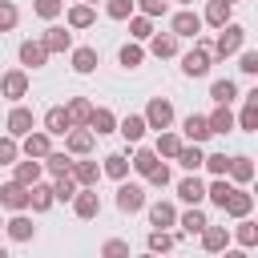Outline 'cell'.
<instances>
[{"label": "cell", "mask_w": 258, "mask_h": 258, "mask_svg": "<svg viewBox=\"0 0 258 258\" xmlns=\"http://www.w3.org/2000/svg\"><path fill=\"white\" fill-rule=\"evenodd\" d=\"M242 44H246V28L234 24V20H226V24L218 28V40L210 44V52H214V60H226V56H234Z\"/></svg>", "instance_id": "6da1fadb"}, {"label": "cell", "mask_w": 258, "mask_h": 258, "mask_svg": "<svg viewBox=\"0 0 258 258\" xmlns=\"http://www.w3.org/2000/svg\"><path fill=\"white\" fill-rule=\"evenodd\" d=\"M210 64H214L210 40H198V36H194V48H189V52H181V73L198 81V77H206V73H210Z\"/></svg>", "instance_id": "7a4b0ae2"}, {"label": "cell", "mask_w": 258, "mask_h": 258, "mask_svg": "<svg viewBox=\"0 0 258 258\" xmlns=\"http://www.w3.org/2000/svg\"><path fill=\"white\" fill-rule=\"evenodd\" d=\"M145 202H149V198H145V185H141V181H129V177L117 181V210H121V214H141Z\"/></svg>", "instance_id": "3957f363"}, {"label": "cell", "mask_w": 258, "mask_h": 258, "mask_svg": "<svg viewBox=\"0 0 258 258\" xmlns=\"http://www.w3.org/2000/svg\"><path fill=\"white\" fill-rule=\"evenodd\" d=\"M73 214L81 218V222H93V218H101V194H97V185H81L77 194H73Z\"/></svg>", "instance_id": "277c9868"}, {"label": "cell", "mask_w": 258, "mask_h": 258, "mask_svg": "<svg viewBox=\"0 0 258 258\" xmlns=\"http://www.w3.org/2000/svg\"><path fill=\"white\" fill-rule=\"evenodd\" d=\"M169 32H173L177 40H194V36L202 32V12H194V8H177V12L169 16Z\"/></svg>", "instance_id": "5b68a950"}, {"label": "cell", "mask_w": 258, "mask_h": 258, "mask_svg": "<svg viewBox=\"0 0 258 258\" xmlns=\"http://www.w3.org/2000/svg\"><path fill=\"white\" fill-rule=\"evenodd\" d=\"M0 97L4 101H24L28 97V69H8L4 77H0Z\"/></svg>", "instance_id": "8992f818"}, {"label": "cell", "mask_w": 258, "mask_h": 258, "mask_svg": "<svg viewBox=\"0 0 258 258\" xmlns=\"http://www.w3.org/2000/svg\"><path fill=\"white\" fill-rule=\"evenodd\" d=\"M145 125L149 129H169L173 125V101L169 97H149V105H145Z\"/></svg>", "instance_id": "52a82bcc"}, {"label": "cell", "mask_w": 258, "mask_h": 258, "mask_svg": "<svg viewBox=\"0 0 258 258\" xmlns=\"http://www.w3.org/2000/svg\"><path fill=\"white\" fill-rule=\"evenodd\" d=\"M64 149H69L73 157H89V153L97 149V133H93L89 125H73V129L64 133Z\"/></svg>", "instance_id": "ba28073f"}, {"label": "cell", "mask_w": 258, "mask_h": 258, "mask_svg": "<svg viewBox=\"0 0 258 258\" xmlns=\"http://www.w3.org/2000/svg\"><path fill=\"white\" fill-rule=\"evenodd\" d=\"M28 129H36V113H32L28 105H20V101H16V105L8 109V121H4V133H12V137L20 141V137H24Z\"/></svg>", "instance_id": "9c48e42d"}, {"label": "cell", "mask_w": 258, "mask_h": 258, "mask_svg": "<svg viewBox=\"0 0 258 258\" xmlns=\"http://www.w3.org/2000/svg\"><path fill=\"white\" fill-rule=\"evenodd\" d=\"M60 16H64V24H69L73 32H85V28H93V24H97V8H93V4H85V0L69 4Z\"/></svg>", "instance_id": "30bf717a"}, {"label": "cell", "mask_w": 258, "mask_h": 258, "mask_svg": "<svg viewBox=\"0 0 258 258\" xmlns=\"http://www.w3.org/2000/svg\"><path fill=\"white\" fill-rule=\"evenodd\" d=\"M145 214H149V226H153V230H169V226H177V206L165 202V198L145 202Z\"/></svg>", "instance_id": "8fae6325"}, {"label": "cell", "mask_w": 258, "mask_h": 258, "mask_svg": "<svg viewBox=\"0 0 258 258\" xmlns=\"http://www.w3.org/2000/svg\"><path fill=\"white\" fill-rule=\"evenodd\" d=\"M16 56H20V64H24V69H44L52 52H48V48H44V40L36 36V40H20Z\"/></svg>", "instance_id": "7c38bea8"}, {"label": "cell", "mask_w": 258, "mask_h": 258, "mask_svg": "<svg viewBox=\"0 0 258 258\" xmlns=\"http://www.w3.org/2000/svg\"><path fill=\"white\" fill-rule=\"evenodd\" d=\"M222 214H226V218H246V214H254V194H250L246 185H234L230 198H226V206H222Z\"/></svg>", "instance_id": "4fadbf2b"}, {"label": "cell", "mask_w": 258, "mask_h": 258, "mask_svg": "<svg viewBox=\"0 0 258 258\" xmlns=\"http://www.w3.org/2000/svg\"><path fill=\"white\" fill-rule=\"evenodd\" d=\"M0 210L16 214V210H28V185H20L16 177L0 185Z\"/></svg>", "instance_id": "5bb4252c"}, {"label": "cell", "mask_w": 258, "mask_h": 258, "mask_svg": "<svg viewBox=\"0 0 258 258\" xmlns=\"http://www.w3.org/2000/svg\"><path fill=\"white\" fill-rule=\"evenodd\" d=\"M198 238H202V250H206V254H226V246H230V226H210V222H206Z\"/></svg>", "instance_id": "9a60e30c"}, {"label": "cell", "mask_w": 258, "mask_h": 258, "mask_svg": "<svg viewBox=\"0 0 258 258\" xmlns=\"http://www.w3.org/2000/svg\"><path fill=\"white\" fill-rule=\"evenodd\" d=\"M40 40H44V48H48V52H69V48H73V28H69V24H52V20H48V28H44V36H40Z\"/></svg>", "instance_id": "2e32d148"}, {"label": "cell", "mask_w": 258, "mask_h": 258, "mask_svg": "<svg viewBox=\"0 0 258 258\" xmlns=\"http://www.w3.org/2000/svg\"><path fill=\"white\" fill-rule=\"evenodd\" d=\"M69 60H73V73H81V77L97 73V64H101L97 48H89V44H73V48H69Z\"/></svg>", "instance_id": "e0dca14e"}, {"label": "cell", "mask_w": 258, "mask_h": 258, "mask_svg": "<svg viewBox=\"0 0 258 258\" xmlns=\"http://www.w3.org/2000/svg\"><path fill=\"white\" fill-rule=\"evenodd\" d=\"M4 234H8L12 242H32V238H36V226H32V218H28L24 210H16V214L4 222Z\"/></svg>", "instance_id": "ac0fdd59"}, {"label": "cell", "mask_w": 258, "mask_h": 258, "mask_svg": "<svg viewBox=\"0 0 258 258\" xmlns=\"http://www.w3.org/2000/svg\"><path fill=\"white\" fill-rule=\"evenodd\" d=\"M40 129L48 133V137H64L69 129H73V121H69V113H64V105H52L44 117H40Z\"/></svg>", "instance_id": "d6986e66"}, {"label": "cell", "mask_w": 258, "mask_h": 258, "mask_svg": "<svg viewBox=\"0 0 258 258\" xmlns=\"http://www.w3.org/2000/svg\"><path fill=\"white\" fill-rule=\"evenodd\" d=\"M214 133H210V121H206V113H189L185 121H181V141H210Z\"/></svg>", "instance_id": "ffe728a7"}, {"label": "cell", "mask_w": 258, "mask_h": 258, "mask_svg": "<svg viewBox=\"0 0 258 258\" xmlns=\"http://www.w3.org/2000/svg\"><path fill=\"white\" fill-rule=\"evenodd\" d=\"M48 149H52V137H48L44 129H28V133L20 137V153H24V157H44Z\"/></svg>", "instance_id": "44dd1931"}, {"label": "cell", "mask_w": 258, "mask_h": 258, "mask_svg": "<svg viewBox=\"0 0 258 258\" xmlns=\"http://www.w3.org/2000/svg\"><path fill=\"white\" fill-rule=\"evenodd\" d=\"M40 173H44V165H40V157H16L12 161V177L20 181V185H32V181H40Z\"/></svg>", "instance_id": "7402d4cb"}, {"label": "cell", "mask_w": 258, "mask_h": 258, "mask_svg": "<svg viewBox=\"0 0 258 258\" xmlns=\"http://www.w3.org/2000/svg\"><path fill=\"white\" fill-rule=\"evenodd\" d=\"M177 198H181L185 206H202V202H206V181H202L198 173H185V177L177 181Z\"/></svg>", "instance_id": "603a6c76"}, {"label": "cell", "mask_w": 258, "mask_h": 258, "mask_svg": "<svg viewBox=\"0 0 258 258\" xmlns=\"http://www.w3.org/2000/svg\"><path fill=\"white\" fill-rule=\"evenodd\" d=\"M234 222H238V226L230 230V242H238L242 250H254V246H258V222H254L250 214H246V218H234Z\"/></svg>", "instance_id": "cb8c5ba5"}, {"label": "cell", "mask_w": 258, "mask_h": 258, "mask_svg": "<svg viewBox=\"0 0 258 258\" xmlns=\"http://www.w3.org/2000/svg\"><path fill=\"white\" fill-rule=\"evenodd\" d=\"M177 48H181V40H177L173 32H157V28H153V36H149V52H153L157 60H169V56H177Z\"/></svg>", "instance_id": "d4e9b609"}, {"label": "cell", "mask_w": 258, "mask_h": 258, "mask_svg": "<svg viewBox=\"0 0 258 258\" xmlns=\"http://www.w3.org/2000/svg\"><path fill=\"white\" fill-rule=\"evenodd\" d=\"M202 157H206V149H202L198 141H181V149L173 153V161H177L185 173H198V169H202Z\"/></svg>", "instance_id": "484cf974"}, {"label": "cell", "mask_w": 258, "mask_h": 258, "mask_svg": "<svg viewBox=\"0 0 258 258\" xmlns=\"http://www.w3.org/2000/svg\"><path fill=\"white\" fill-rule=\"evenodd\" d=\"M89 129H93L97 137L117 133V113H113V109H105V105H93V113H89Z\"/></svg>", "instance_id": "4316f807"}, {"label": "cell", "mask_w": 258, "mask_h": 258, "mask_svg": "<svg viewBox=\"0 0 258 258\" xmlns=\"http://www.w3.org/2000/svg\"><path fill=\"white\" fill-rule=\"evenodd\" d=\"M145 129H149V125H145V117H141V113H129V117H117V133H121V137H125L129 145H137V141L145 137Z\"/></svg>", "instance_id": "83f0119b"}, {"label": "cell", "mask_w": 258, "mask_h": 258, "mask_svg": "<svg viewBox=\"0 0 258 258\" xmlns=\"http://www.w3.org/2000/svg\"><path fill=\"white\" fill-rule=\"evenodd\" d=\"M40 165H44V173H52V177H64V173L73 169V153H69V149H48V153L40 157Z\"/></svg>", "instance_id": "f1b7e54d"}, {"label": "cell", "mask_w": 258, "mask_h": 258, "mask_svg": "<svg viewBox=\"0 0 258 258\" xmlns=\"http://www.w3.org/2000/svg\"><path fill=\"white\" fill-rule=\"evenodd\" d=\"M69 173H73L77 185H97V181H101V165L89 161V157H73V169H69Z\"/></svg>", "instance_id": "f546056e"}, {"label": "cell", "mask_w": 258, "mask_h": 258, "mask_svg": "<svg viewBox=\"0 0 258 258\" xmlns=\"http://www.w3.org/2000/svg\"><path fill=\"white\" fill-rule=\"evenodd\" d=\"M226 177H230L234 185H250V181H254V157H246V153L230 157V169H226Z\"/></svg>", "instance_id": "4dcf8cb0"}, {"label": "cell", "mask_w": 258, "mask_h": 258, "mask_svg": "<svg viewBox=\"0 0 258 258\" xmlns=\"http://www.w3.org/2000/svg\"><path fill=\"white\" fill-rule=\"evenodd\" d=\"M56 202H52V185L48 181H32L28 185V210L32 214H44V210H52Z\"/></svg>", "instance_id": "1f68e13d"}, {"label": "cell", "mask_w": 258, "mask_h": 258, "mask_svg": "<svg viewBox=\"0 0 258 258\" xmlns=\"http://www.w3.org/2000/svg\"><path fill=\"white\" fill-rule=\"evenodd\" d=\"M234 16V4L230 0H206V12H202V24H210V28H222L226 20Z\"/></svg>", "instance_id": "d6a6232c"}, {"label": "cell", "mask_w": 258, "mask_h": 258, "mask_svg": "<svg viewBox=\"0 0 258 258\" xmlns=\"http://www.w3.org/2000/svg\"><path fill=\"white\" fill-rule=\"evenodd\" d=\"M210 101H214V105H234V101H238V81H234V77H218V81L210 85Z\"/></svg>", "instance_id": "836d02e7"}, {"label": "cell", "mask_w": 258, "mask_h": 258, "mask_svg": "<svg viewBox=\"0 0 258 258\" xmlns=\"http://www.w3.org/2000/svg\"><path fill=\"white\" fill-rule=\"evenodd\" d=\"M181 149V133H173V125L169 129H157V141H153V153L157 157H165V161H173V153Z\"/></svg>", "instance_id": "e575fe53"}, {"label": "cell", "mask_w": 258, "mask_h": 258, "mask_svg": "<svg viewBox=\"0 0 258 258\" xmlns=\"http://www.w3.org/2000/svg\"><path fill=\"white\" fill-rule=\"evenodd\" d=\"M101 173L113 177V181L129 177V157H125V153H105V157H101Z\"/></svg>", "instance_id": "d590c367"}, {"label": "cell", "mask_w": 258, "mask_h": 258, "mask_svg": "<svg viewBox=\"0 0 258 258\" xmlns=\"http://www.w3.org/2000/svg\"><path fill=\"white\" fill-rule=\"evenodd\" d=\"M206 222H210V218H206V214H202L198 206H189L185 214H177V226H181V234H185V238H198Z\"/></svg>", "instance_id": "8d00e7d4"}, {"label": "cell", "mask_w": 258, "mask_h": 258, "mask_svg": "<svg viewBox=\"0 0 258 258\" xmlns=\"http://www.w3.org/2000/svg\"><path fill=\"white\" fill-rule=\"evenodd\" d=\"M64 113H69V121H73V125H89L93 101H89V97H69V101H64Z\"/></svg>", "instance_id": "74e56055"}, {"label": "cell", "mask_w": 258, "mask_h": 258, "mask_svg": "<svg viewBox=\"0 0 258 258\" xmlns=\"http://www.w3.org/2000/svg\"><path fill=\"white\" fill-rule=\"evenodd\" d=\"M210 121V133H234V113L230 105H214V113H206Z\"/></svg>", "instance_id": "f35d334b"}, {"label": "cell", "mask_w": 258, "mask_h": 258, "mask_svg": "<svg viewBox=\"0 0 258 258\" xmlns=\"http://www.w3.org/2000/svg\"><path fill=\"white\" fill-rule=\"evenodd\" d=\"M157 161H161V157L153 153V145H141V141H137V153L129 157V169H137V173L145 177V173H149V169H153Z\"/></svg>", "instance_id": "ab89813d"}, {"label": "cell", "mask_w": 258, "mask_h": 258, "mask_svg": "<svg viewBox=\"0 0 258 258\" xmlns=\"http://www.w3.org/2000/svg\"><path fill=\"white\" fill-rule=\"evenodd\" d=\"M153 36V16H145V12H133L129 16V40H149Z\"/></svg>", "instance_id": "60d3db41"}, {"label": "cell", "mask_w": 258, "mask_h": 258, "mask_svg": "<svg viewBox=\"0 0 258 258\" xmlns=\"http://www.w3.org/2000/svg\"><path fill=\"white\" fill-rule=\"evenodd\" d=\"M230 189H234V181H230V177H214V181L206 185V202L222 210V206H226V198H230Z\"/></svg>", "instance_id": "b9f144b4"}, {"label": "cell", "mask_w": 258, "mask_h": 258, "mask_svg": "<svg viewBox=\"0 0 258 258\" xmlns=\"http://www.w3.org/2000/svg\"><path fill=\"white\" fill-rule=\"evenodd\" d=\"M117 60H121V69H141V60H145V48H141V40H129V44H121Z\"/></svg>", "instance_id": "7bdbcfd3"}, {"label": "cell", "mask_w": 258, "mask_h": 258, "mask_svg": "<svg viewBox=\"0 0 258 258\" xmlns=\"http://www.w3.org/2000/svg\"><path fill=\"white\" fill-rule=\"evenodd\" d=\"M145 246H149L153 254H165V250H173V246H177V234H169V230H149Z\"/></svg>", "instance_id": "ee69618b"}, {"label": "cell", "mask_w": 258, "mask_h": 258, "mask_svg": "<svg viewBox=\"0 0 258 258\" xmlns=\"http://www.w3.org/2000/svg\"><path fill=\"white\" fill-rule=\"evenodd\" d=\"M81 185L73 181V173H64V177H52V202H73V194H77Z\"/></svg>", "instance_id": "f6af8a7d"}, {"label": "cell", "mask_w": 258, "mask_h": 258, "mask_svg": "<svg viewBox=\"0 0 258 258\" xmlns=\"http://www.w3.org/2000/svg\"><path fill=\"white\" fill-rule=\"evenodd\" d=\"M234 129H242V133H258V105H242V113L234 117Z\"/></svg>", "instance_id": "bcb514c9"}, {"label": "cell", "mask_w": 258, "mask_h": 258, "mask_svg": "<svg viewBox=\"0 0 258 258\" xmlns=\"http://www.w3.org/2000/svg\"><path fill=\"white\" fill-rule=\"evenodd\" d=\"M133 12H137L133 0H105V16H109V20H129Z\"/></svg>", "instance_id": "7dc6e473"}, {"label": "cell", "mask_w": 258, "mask_h": 258, "mask_svg": "<svg viewBox=\"0 0 258 258\" xmlns=\"http://www.w3.org/2000/svg\"><path fill=\"white\" fill-rule=\"evenodd\" d=\"M234 56H238V69H242L246 77H258V48H246V44H242Z\"/></svg>", "instance_id": "c3c4849f"}, {"label": "cell", "mask_w": 258, "mask_h": 258, "mask_svg": "<svg viewBox=\"0 0 258 258\" xmlns=\"http://www.w3.org/2000/svg\"><path fill=\"white\" fill-rule=\"evenodd\" d=\"M202 169H206V173H214V177H226L230 157H226V153H206V157H202Z\"/></svg>", "instance_id": "681fc988"}, {"label": "cell", "mask_w": 258, "mask_h": 258, "mask_svg": "<svg viewBox=\"0 0 258 258\" xmlns=\"http://www.w3.org/2000/svg\"><path fill=\"white\" fill-rule=\"evenodd\" d=\"M169 181H173V173H169V165H165V161H157V165L145 173V185H153V189H165Z\"/></svg>", "instance_id": "f907efd6"}, {"label": "cell", "mask_w": 258, "mask_h": 258, "mask_svg": "<svg viewBox=\"0 0 258 258\" xmlns=\"http://www.w3.org/2000/svg\"><path fill=\"white\" fill-rule=\"evenodd\" d=\"M32 12H36L40 20H56V16L64 12V0H32Z\"/></svg>", "instance_id": "816d5d0a"}, {"label": "cell", "mask_w": 258, "mask_h": 258, "mask_svg": "<svg viewBox=\"0 0 258 258\" xmlns=\"http://www.w3.org/2000/svg\"><path fill=\"white\" fill-rule=\"evenodd\" d=\"M20 157V141L12 133H0V165H12Z\"/></svg>", "instance_id": "f5cc1de1"}, {"label": "cell", "mask_w": 258, "mask_h": 258, "mask_svg": "<svg viewBox=\"0 0 258 258\" xmlns=\"http://www.w3.org/2000/svg\"><path fill=\"white\" fill-rule=\"evenodd\" d=\"M20 24V8L12 0H0V32H12Z\"/></svg>", "instance_id": "db71d44e"}, {"label": "cell", "mask_w": 258, "mask_h": 258, "mask_svg": "<svg viewBox=\"0 0 258 258\" xmlns=\"http://www.w3.org/2000/svg\"><path fill=\"white\" fill-rule=\"evenodd\" d=\"M133 4H137V12H145V16H153V20L169 12V0H133Z\"/></svg>", "instance_id": "11a10c76"}, {"label": "cell", "mask_w": 258, "mask_h": 258, "mask_svg": "<svg viewBox=\"0 0 258 258\" xmlns=\"http://www.w3.org/2000/svg\"><path fill=\"white\" fill-rule=\"evenodd\" d=\"M101 254H105V258H117V254H129V242H125V238H109V242L101 246Z\"/></svg>", "instance_id": "9f6ffc18"}, {"label": "cell", "mask_w": 258, "mask_h": 258, "mask_svg": "<svg viewBox=\"0 0 258 258\" xmlns=\"http://www.w3.org/2000/svg\"><path fill=\"white\" fill-rule=\"evenodd\" d=\"M173 4H181V8H194V0H173Z\"/></svg>", "instance_id": "6f0895ef"}, {"label": "cell", "mask_w": 258, "mask_h": 258, "mask_svg": "<svg viewBox=\"0 0 258 258\" xmlns=\"http://www.w3.org/2000/svg\"><path fill=\"white\" fill-rule=\"evenodd\" d=\"M85 4H93V8H97V4H101V0H85Z\"/></svg>", "instance_id": "680465c9"}, {"label": "cell", "mask_w": 258, "mask_h": 258, "mask_svg": "<svg viewBox=\"0 0 258 258\" xmlns=\"http://www.w3.org/2000/svg\"><path fill=\"white\" fill-rule=\"evenodd\" d=\"M0 258H4V246H0Z\"/></svg>", "instance_id": "91938a15"}, {"label": "cell", "mask_w": 258, "mask_h": 258, "mask_svg": "<svg viewBox=\"0 0 258 258\" xmlns=\"http://www.w3.org/2000/svg\"><path fill=\"white\" fill-rule=\"evenodd\" d=\"M0 230H4V218H0Z\"/></svg>", "instance_id": "94428289"}, {"label": "cell", "mask_w": 258, "mask_h": 258, "mask_svg": "<svg viewBox=\"0 0 258 258\" xmlns=\"http://www.w3.org/2000/svg\"><path fill=\"white\" fill-rule=\"evenodd\" d=\"M230 4H238V0H230Z\"/></svg>", "instance_id": "6125c7cd"}]
</instances>
